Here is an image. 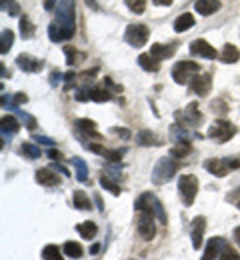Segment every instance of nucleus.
Segmentation results:
<instances>
[{
    "instance_id": "nucleus-47",
    "label": "nucleus",
    "mask_w": 240,
    "mask_h": 260,
    "mask_svg": "<svg viewBox=\"0 0 240 260\" xmlns=\"http://www.w3.org/2000/svg\"><path fill=\"white\" fill-rule=\"evenodd\" d=\"M56 4H58L56 0H44V8H46V10H52V8H56Z\"/></svg>"
},
{
    "instance_id": "nucleus-18",
    "label": "nucleus",
    "mask_w": 240,
    "mask_h": 260,
    "mask_svg": "<svg viewBox=\"0 0 240 260\" xmlns=\"http://www.w3.org/2000/svg\"><path fill=\"white\" fill-rule=\"evenodd\" d=\"M194 10L202 16H210L216 10H220V0H196L194 2Z\"/></svg>"
},
{
    "instance_id": "nucleus-10",
    "label": "nucleus",
    "mask_w": 240,
    "mask_h": 260,
    "mask_svg": "<svg viewBox=\"0 0 240 260\" xmlns=\"http://www.w3.org/2000/svg\"><path fill=\"white\" fill-rule=\"evenodd\" d=\"M190 88H192V92L194 94H198V96H206L208 92H210V88H212V76L204 72V74H198L192 82H190Z\"/></svg>"
},
{
    "instance_id": "nucleus-24",
    "label": "nucleus",
    "mask_w": 240,
    "mask_h": 260,
    "mask_svg": "<svg viewBox=\"0 0 240 260\" xmlns=\"http://www.w3.org/2000/svg\"><path fill=\"white\" fill-rule=\"evenodd\" d=\"M136 142L140 146H152V144H160V140L152 134V130H140L136 134Z\"/></svg>"
},
{
    "instance_id": "nucleus-20",
    "label": "nucleus",
    "mask_w": 240,
    "mask_h": 260,
    "mask_svg": "<svg viewBox=\"0 0 240 260\" xmlns=\"http://www.w3.org/2000/svg\"><path fill=\"white\" fill-rule=\"evenodd\" d=\"M194 22H196L194 16H192L190 12H184V14H180V16L174 20V30H176V32H184V30L192 28Z\"/></svg>"
},
{
    "instance_id": "nucleus-33",
    "label": "nucleus",
    "mask_w": 240,
    "mask_h": 260,
    "mask_svg": "<svg viewBox=\"0 0 240 260\" xmlns=\"http://www.w3.org/2000/svg\"><path fill=\"white\" fill-rule=\"evenodd\" d=\"M218 260H240V254L232 248V246H224L222 248V252H220V256H218Z\"/></svg>"
},
{
    "instance_id": "nucleus-40",
    "label": "nucleus",
    "mask_w": 240,
    "mask_h": 260,
    "mask_svg": "<svg viewBox=\"0 0 240 260\" xmlns=\"http://www.w3.org/2000/svg\"><path fill=\"white\" fill-rule=\"evenodd\" d=\"M60 78H62V74H60L58 70H54V72L50 74V84H52V86H56V84H60Z\"/></svg>"
},
{
    "instance_id": "nucleus-8",
    "label": "nucleus",
    "mask_w": 240,
    "mask_h": 260,
    "mask_svg": "<svg viewBox=\"0 0 240 260\" xmlns=\"http://www.w3.org/2000/svg\"><path fill=\"white\" fill-rule=\"evenodd\" d=\"M176 118H178L182 124H186V126H198V124L202 122V114H200L196 102H190L184 112H176Z\"/></svg>"
},
{
    "instance_id": "nucleus-3",
    "label": "nucleus",
    "mask_w": 240,
    "mask_h": 260,
    "mask_svg": "<svg viewBox=\"0 0 240 260\" xmlns=\"http://www.w3.org/2000/svg\"><path fill=\"white\" fill-rule=\"evenodd\" d=\"M198 74H200V64L192 60H180L172 68V78L178 84H190Z\"/></svg>"
},
{
    "instance_id": "nucleus-38",
    "label": "nucleus",
    "mask_w": 240,
    "mask_h": 260,
    "mask_svg": "<svg viewBox=\"0 0 240 260\" xmlns=\"http://www.w3.org/2000/svg\"><path fill=\"white\" fill-rule=\"evenodd\" d=\"M102 84L106 86V88H110V90H114V92H122V86H118V84H114L110 78H104Z\"/></svg>"
},
{
    "instance_id": "nucleus-7",
    "label": "nucleus",
    "mask_w": 240,
    "mask_h": 260,
    "mask_svg": "<svg viewBox=\"0 0 240 260\" xmlns=\"http://www.w3.org/2000/svg\"><path fill=\"white\" fill-rule=\"evenodd\" d=\"M148 34L150 32H148V28L144 24H130L126 28V32H124V40L134 48H142L146 44V40H148Z\"/></svg>"
},
{
    "instance_id": "nucleus-23",
    "label": "nucleus",
    "mask_w": 240,
    "mask_h": 260,
    "mask_svg": "<svg viewBox=\"0 0 240 260\" xmlns=\"http://www.w3.org/2000/svg\"><path fill=\"white\" fill-rule=\"evenodd\" d=\"M76 230H78V234H80L82 238H86V240H90V238H94V236L98 234V226H96L94 222H80V224L76 226Z\"/></svg>"
},
{
    "instance_id": "nucleus-6",
    "label": "nucleus",
    "mask_w": 240,
    "mask_h": 260,
    "mask_svg": "<svg viewBox=\"0 0 240 260\" xmlns=\"http://www.w3.org/2000/svg\"><path fill=\"white\" fill-rule=\"evenodd\" d=\"M234 134H236V126H234L232 122H228V120H216V122L210 126V130H208V138H212V140L218 142V144L228 142Z\"/></svg>"
},
{
    "instance_id": "nucleus-43",
    "label": "nucleus",
    "mask_w": 240,
    "mask_h": 260,
    "mask_svg": "<svg viewBox=\"0 0 240 260\" xmlns=\"http://www.w3.org/2000/svg\"><path fill=\"white\" fill-rule=\"evenodd\" d=\"M26 100H28V96H26L24 92H18V94H14V102H16V104H24Z\"/></svg>"
},
{
    "instance_id": "nucleus-12",
    "label": "nucleus",
    "mask_w": 240,
    "mask_h": 260,
    "mask_svg": "<svg viewBox=\"0 0 240 260\" xmlns=\"http://www.w3.org/2000/svg\"><path fill=\"white\" fill-rule=\"evenodd\" d=\"M74 126H76V130H78L80 134H86L88 138H94V140H100V138H102V134L96 130V122H94V120L78 118V120L74 122Z\"/></svg>"
},
{
    "instance_id": "nucleus-36",
    "label": "nucleus",
    "mask_w": 240,
    "mask_h": 260,
    "mask_svg": "<svg viewBox=\"0 0 240 260\" xmlns=\"http://www.w3.org/2000/svg\"><path fill=\"white\" fill-rule=\"evenodd\" d=\"M64 54H66V62H68V66L76 64L78 52H76V48H74V46H64Z\"/></svg>"
},
{
    "instance_id": "nucleus-15",
    "label": "nucleus",
    "mask_w": 240,
    "mask_h": 260,
    "mask_svg": "<svg viewBox=\"0 0 240 260\" xmlns=\"http://www.w3.org/2000/svg\"><path fill=\"white\" fill-rule=\"evenodd\" d=\"M16 64L20 66V70H24V72H40L42 70V60L35 58L32 54H18Z\"/></svg>"
},
{
    "instance_id": "nucleus-19",
    "label": "nucleus",
    "mask_w": 240,
    "mask_h": 260,
    "mask_svg": "<svg viewBox=\"0 0 240 260\" xmlns=\"http://www.w3.org/2000/svg\"><path fill=\"white\" fill-rule=\"evenodd\" d=\"M220 60L226 62V64H232V62H238L240 60V50L234 44H224L222 52H220Z\"/></svg>"
},
{
    "instance_id": "nucleus-22",
    "label": "nucleus",
    "mask_w": 240,
    "mask_h": 260,
    "mask_svg": "<svg viewBox=\"0 0 240 260\" xmlns=\"http://www.w3.org/2000/svg\"><path fill=\"white\" fill-rule=\"evenodd\" d=\"M0 126H2V134H16L18 130H20V124H18V120L14 118V116H10V114H4L2 118H0Z\"/></svg>"
},
{
    "instance_id": "nucleus-53",
    "label": "nucleus",
    "mask_w": 240,
    "mask_h": 260,
    "mask_svg": "<svg viewBox=\"0 0 240 260\" xmlns=\"http://www.w3.org/2000/svg\"><path fill=\"white\" fill-rule=\"evenodd\" d=\"M236 206H238V208H240V200H238V202H236Z\"/></svg>"
},
{
    "instance_id": "nucleus-31",
    "label": "nucleus",
    "mask_w": 240,
    "mask_h": 260,
    "mask_svg": "<svg viewBox=\"0 0 240 260\" xmlns=\"http://www.w3.org/2000/svg\"><path fill=\"white\" fill-rule=\"evenodd\" d=\"M20 32H22V38H32L35 36V24L30 22L28 16L20 18Z\"/></svg>"
},
{
    "instance_id": "nucleus-1",
    "label": "nucleus",
    "mask_w": 240,
    "mask_h": 260,
    "mask_svg": "<svg viewBox=\"0 0 240 260\" xmlns=\"http://www.w3.org/2000/svg\"><path fill=\"white\" fill-rule=\"evenodd\" d=\"M52 42L70 40L74 36V0H60L56 4V22L48 26Z\"/></svg>"
},
{
    "instance_id": "nucleus-49",
    "label": "nucleus",
    "mask_w": 240,
    "mask_h": 260,
    "mask_svg": "<svg viewBox=\"0 0 240 260\" xmlns=\"http://www.w3.org/2000/svg\"><path fill=\"white\" fill-rule=\"evenodd\" d=\"M52 168H56V170H60V172H62V174H66V176H68V170H66V168H62V166H60V164H52Z\"/></svg>"
},
{
    "instance_id": "nucleus-52",
    "label": "nucleus",
    "mask_w": 240,
    "mask_h": 260,
    "mask_svg": "<svg viewBox=\"0 0 240 260\" xmlns=\"http://www.w3.org/2000/svg\"><path fill=\"white\" fill-rule=\"evenodd\" d=\"M86 4H90V6H92V8H94V10H96V8H98V6H96V4H94V0H86Z\"/></svg>"
},
{
    "instance_id": "nucleus-21",
    "label": "nucleus",
    "mask_w": 240,
    "mask_h": 260,
    "mask_svg": "<svg viewBox=\"0 0 240 260\" xmlns=\"http://www.w3.org/2000/svg\"><path fill=\"white\" fill-rule=\"evenodd\" d=\"M138 64L142 66L146 72H158L160 70V60H156L152 54H140L138 56Z\"/></svg>"
},
{
    "instance_id": "nucleus-26",
    "label": "nucleus",
    "mask_w": 240,
    "mask_h": 260,
    "mask_svg": "<svg viewBox=\"0 0 240 260\" xmlns=\"http://www.w3.org/2000/svg\"><path fill=\"white\" fill-rule=\"evenodd\" d=\"M70 162L74 164V168H76V178H78L80 182H86V180H88V168H86L84 160L78 158V156H74Z\"/></svg>"
},
{
    "instance_id": "nucleus-27",
    "label": "nucleus",
    "mask_w": 240,
    "mask_h": 260,
    "mask_svg": "<svg viewBox=\"0 0 240 260\" xmlns=\"http://www.w3.org/2000/svg\"><path fill=\"white\" fill-rule=\"evenodd\" d=\"M190 152H192L190 142H178L176 146H172L170 156H174V158H184V156H188Z\"/></svg>"
},
{
    "instance_id": "nucleus-35",
    "label": "nucleus",
    "mask_w": 240,
    "mask_h": 260,
    "mask_svg": "<svg viewBox=\"0 0 240 260\" xmlns=\"http://www.w3.org/2000/svg\"><path fill=\"white\" fill-rule=\"evenodd\" d=\"M124 2H126V6H128L134 14H142L144 8H146V0H124Z\"/></svg>"
},
{
    "instance_id": "nucleus-30",
    "label": "nucleus",
    "mask_w": 240,
    "mask_h": 260,
    "mask_svg": "<svg viewBox=\"0 0 240 260\" xmlns=\"http://www.w3.org/2000/svg\"><path fill=\"white\" fill-rule=\"evenodd\" d=\"M64 252H66V256H70V258H80V256L84 254L82 246H80L78 242H74V240L64 244Z\"/></svg>"
},
{
    "instance_id": "nucleus-14",
    "label": "nucleus",
    "mask_w": 240,
    "mask_h": 260,
    "mask_svg": "<svg viewBox=\"0 0 240 260\" xmlns=\"http://www.w3.org/2000/svg\"><path fill=\"white\" fill-rule=\"evenodd\" d=\"M36 182L42 184V186H58L60 184V178L54 172V168H40L36 172Z\"/></svg>"
},
{
    "instance_id": "nucleus-5",
    "label": "nucleus",
    "mask_w": 240,
    "mask_h": 260,
    "mask_svg": "<svg viewBox=\"0 0 240 260\" xmlns=\"http://www.w3.org/2000/svg\"><path fill=\"white\" fill-rule=\"evenodd\" d=\"M178 190H180V198L184 206H192L196 192H198V178L194 174H182L178 178Z\"/></svg>"
},
{
    "instance_id": "nucleus-32",
    "label": "nucleus",
    "mask_w": 240,
    "mask_h": 260,
    "mask_svg": "<svg viewBox=\"0 0 240 260\" xmlns=\"http://www.w3.org/2000/svg\"><path fill=\"white\" fill-rule=\"evenodd\" d=\"M42 258L44 260H64L62 258V254H60V250H58L54 244L44 246V250H42Z\"/></svg>"
},
{
    "instance_id": "nucleus-46",
    "label": "nucleus",
    "mask_w": 240,
    "mask_h": 260,
    "mask_svg": "<svg viewBox=\"0 0 240 260\" xmlns=\"http://www.w3.org/2000/svg\"><path fill=\"white\" fill-rule=\"evenodd\" d=\"M2 2H4V4H2V6H6V0H2ZM8 14H12V16H14V14H18V6H16V4H14V2H12V4H10V10H8Z\"/></svg>"
},
{
    "instance_id": "nucleus-9",
    "label": "nucleus",
    "mask_w": 240,
    "mask_h": 260,
    "mask_svg": "<svg viewBox=\"0 0 240 260\" xmlns=\"http://www.w3.org/2000/svg\"><path fill=\"white\" fill-rule=\"evenodd\" d=\"M190 52H192L194 56H202V58H208V60H212V58L218 56L216 48L210 46V44H208L206 40H202V38H196V40L190 42Z\"/></svg>"
},
{
    "instance_id": "nucleus-45",
    "label": "nucleus",
    "mask_w": 240,
    "mask_h": 260,
    "mask_svg": "<svg viewBox=\"0 0 240 260\" xmlns=\"http://www.w3.org/2000/svg\"><path fill=\"white\" fill-rule=\"evenodd\" d=\"M48 156H50L52 160H60V158H62V154H60L58 150H54V148H50V152H48Z\"/></svg>"
},
{
    "instance_id": "nucleus-37",
    "label": "nucleus",
    "mask_w": 240,
    "mask_h": 260,
    "mask_svg": "<svg viewBox=\"0 0 240 260\" xmlns=\"http://www.w3.org/2000/svg\"><path fill=\"white\" fill-rule=\"evenodd\" d=\"M18 114H20L22 122H24V124H26L28 128H30V130H35V128H36V120L32 118V116H30V114H26V112H18Z\"/></svg>"
},
{
    "instance_id": "nucleus-28",
    "label": "nucleus",
    "mask_w": 240,
    "mask_h": 260,
    "mask_svg": "<svg viewBox=\"0 0 240 260\" xmlns=\"http://www.w3.org/2000/svg\"><path fill=\"white\" fill-rule=\"evenodd\" d=\"M100 186H102L104 190L112 192L114 196H118L120 192H122V190H120V186H118V184H116V182H114L110 176H106V174H102V176H100Z\"/></svg>"
},
{
    "instance_id": "nucleus-48",
    "label": "nucleus",
    "mask_w": 240,
    "mask_h": 260,
    "mask_svg": "<svg viewBox=\"0 0 240 260\" xmlns=\"http://www.w3.org/2000/svg\"><path fill=\"white\" fill-rule=\"evenodd\" d=\"M174 0H154V4H158V6H170Z\"/></svg>"
},
{
    "instance_id": "nucleus-39",
    "label": "nucleus",
    "mask_w": 240,
    "mask_h": 260,
    "mask_svg": "<svg viewBox=\"0 0 240 260\" xmlns=\"http://www.w3.org/2000/svg\"><path fill=\"white\" fill-rule=\"evenodd\" d=\"M35 140L40 142V144H46V146H54V140L52 138H46V136H40V134H35Z\"/></svg>"
},
{
    "instance_id": "nucleus-44",
    "label": "nucleus",
    "mask_w": 240,
    "mask_h": 260,
    "mask_svg": "<svg viewBox=\"0 0 240 260\" xmlns=\"http://www.w3.org/2000/svg\"><path fill=\"white\" fill-rule=\"evenodd\" d=\"M226 160H228L230 170H236V168H240V158H226Z\"/></svg>"
},
{
    "instance_id": "nucleus-16",
    "label": "nucleus",
    "mask_w": 240,
    "mask_h": 260,
    "mask_svg": "<svg viewBox=\"0 0 240 260\" xmlns=\"http://www.w3.org/2000/svg\"><path fill=\"white\" fill-rule=\"evenodd\" d=\"M204 168L214 176H226L230 172L228 160H218V158H208L204 162Z\"/></svg>"
},
{
    "instance_id": "nucleus-17",
    "label": "nucleus",
    "mask_w": 240,
    "mask_h": 260,
    "mask_svg": "<svg viewBox=\"0 0 240 260\" xmlns=\"http://www.w3.org/2000/svg\"><path fill=\"white\" fill-rule=\"evenodd\" d=\"M176 48V44H152V48H150V54L156 58V60H166V58H170L174 56V50Z\"/></svg>"
},
{
    "instance_id": "nucleus-11",
    "label": "nucleus",
    "mask_w": 240,
    "mask_h": 260,
    "mask_svg": "<svg viewBox=\"0 0 240 260\" xmlns=\"http://www.w3.org/2000/svg\"><path fill=\"white\" fill-rule=\"evenodd\" d=\"M204 230H206V218L204 216H196L192 220V248L194 250H200L202 238H204Z\"/></svg>"
},
{
    "instance_id": "nucleus-13",
    "label": "nucleus",
    "mask_w": 240,
    "mask_h": 260,
    "mask_svg": "<svg viewBox=\"0 0 240 260\" xmlns=\"http://www.w3.org/2000/svg\"><path fill=\"white\" fill-rule=\"evenodd\" d=\"M226 246V242H224V238H210L208 242H206V250L204 254H202V260H214L220 256V252H222V248Z\"/></svg>"
},
{
    "instance_id": "nucleus-25",
    "label": "nucleus",
    "mask_w": 240,
    "mask_h": 260,
    "mask_svg": "<svg viewBox=\"0 0 240 260\" xmlns=\"http://www.w3.org/2000/svg\"><path fill=\"white\" fill-rule=\"evenodd\" d=\"M72 202H74V208H76V210H90V200H88V194H84L82 190H76V192H74Z\"/></svg>"
},
{
    "instance_id": "nucleus-4",
    "label": "nucleus",
    "mask_w": 240,
    "mask_h": 260,
    "mask_svg": "<svg viewBox=\"0 0 240 260\" xmlns=\"http://www.w3.org/2000/svg\"><path fill=\"white\" fill-rule=\"evenodd\" d=\"M176 170H178V162H176V158L174 156H164V158H160L156 166L152 168V182L154 184H164V182H168L172 176L176 174Z\"/></svg>"
},
{
    "instance_id": "nucleus-42",
    "label": "nucleus",
    "mask_w": 240,
    "mask_h": 260,
    "mask_svg": "<svg viewBox=\"0 0 240 260\" xmlns=\"http://www.w3.org/2000/svg\"><path fill=\"white\" fill-rule=\"evenodd\" d=\"M74 80H76V74H74V72H66V74H64V82H66V88H70V86L74 84Z\"/></svg>"
},
{
    "instance_id": "nucleus-41",
    "label": "nucleus",
    "mask_w": 240,
    "mask_h": 260,
    "mask_svg": "<svg viewBox=\"0 0 240 260\" xmlns=\"http://www.w3.org/2000/svg\"><path fill=\"white\" fill-rule=\"evenodd\" d=\"M112 130H114V134H116V136H120V138H124V140H128V138H130L128 128H112Z\"/></svg>"
},
{
    "instance_id": "nucleus-2",
    "label": "nucleus",
    "mask_w": 240,
    "mask_h": 260,
    "mask_svg": "<svg viewBox=\"0 0 240 260\" xmlns=\"http://www.w3.org/2000/svg\"><path fill=\"white\" fill-rule=\"evenodd\" d=\"M138 212V232L144 240H152L156 236V226H154V214H156V198L148 192L140 194V198L134 204Z\"/></svg>"
},
{
    "instance_id": "nucleus-29",
    "label": "nucleus",
    "mask_w": 240,
    "mask_h": 260,
    "mask_svg": "<svg viewBox=\"0 0 240 260\" xmlns=\"http://www.w3.org/2000/svg\"><path fill=\"white\" fill-rule=\"evenodd\" d=\"M12 42H14V32L12 30H2V36H0V52L6 54L10 50V46H12Z\"/></svg>"
},
{
    "instance_id": "nucleus-34",
    "label": "nucleus",
    "mask_w": 240,
    "mask_h": 260,
    "mask_svg": "<svg viewBox=\"0 0 240 260\" xmlns=\"http://www.w3.org/2000/svg\"><path fill=\"white\" fill-rule=\"evenodd\" d=\"M22 152H24L26 156H30V158H40V154H42L40 148L35 146L32 142H24V144H22Z\"/></svg>"
},
{
    "instance_id": "nucleus-50",
    "label": "nucleus",
    "mask_w": 240,
    "mask_h": 260,
    "mask_svg": "<svg viewBox=\"0 0 240 260\" xmlns=\"http://www.w3.org/2000/svg\"><path fill=\"white\" fill-rule=\"evenodd\" d=\"M234 240L238 242V246H240V226L236 228V230H234Z\"/></svg>"
},
{
    "instance_id": "nucleus-51",
    "label": "nucleus",
    "mask_w": 240,
    "mask_h": 260,
    "mask_svg": "<svg viewBox=\"0 0 240 260\" xmlns=\"http://www.w3.org/2000/svg\"><path fill=\"white\" fill-rule=\"evenodd\" d=\"M98 250H100V244H94V246H92V248H90V252H92V254H96V252H98Z\"/></svg>"
}]
</instances>
